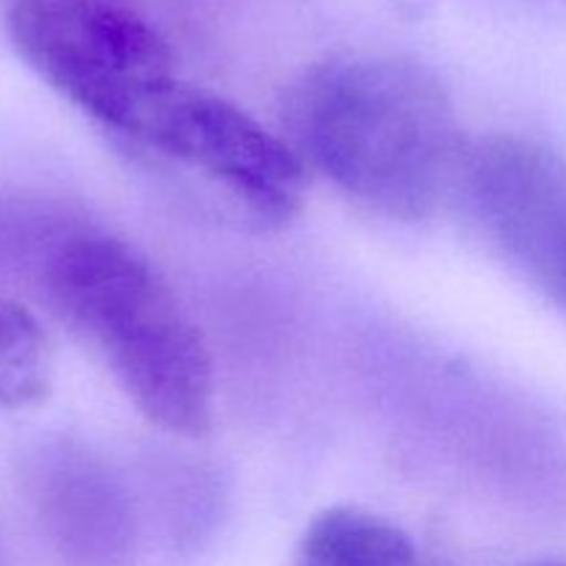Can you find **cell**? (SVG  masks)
Instances as JSON below:
<instances>
[{
    "instance_id": "5",
    "label": "cell",
    "mask_w": 566,
    "mask_h": 566,
    "mask_svg": "<svg viewBox=\"0 0 566 566\" xmlns=\"http://www.w3.org/2000/svg\"><path fill=\"white\" fill-rule=\"evenodd\" d=\"M133 142L197 171L263 224H287L304 205L307 166L287 138L208 88L171 81Z\"/></svg>"
},
{
    "instance_id": "6",
    "label": "cell",
    "mask_w": 566,
    "mask_h": 566,
    "mask_svg": "<svg viewBox=\"0 0 566 566\" xmlns=\"http://www.w3.org/2000/svg\"><path fill=\"white\" fill-rule=\"evenodd\" d=\"M44 539L66 566H127L136 525L125 490L103 459L59 442L39 448L22 475Z\"/></svg>"
},
{
    "instance_id": "9",
    "label": "cell",
    "mask_w": 566,
    "mask_h": 566,
    "mask_svg": "<svg viewBox=\"0 0 566 566\" xmlns=\"http://www.w3.org/2000/svg\"><path fill=\"white\" fill-rule=\"evenodd\" d=\"M525 566H566L564 558H547V562H531Z\"/></svg>"
},
{
    "instance_id": "2",
    "label": "cell",
    "mask_w": 566,
    "mask_h": 566,
    "mask_svg": "<svg viewBox=\"0 0 566 566\" xmlns=\"http://www.w3.org/2000/svg\"><path fill=\"white\" fill-rule=\"evenodd\" d=\"M44 287L59 318L105 365L144 420L166 434H208V346L147 258L119 238L75 235L50 254Z\"/></svg>"
},
{
    "instance_id": "7",
    "label": "cell",
    "mask_w": 566,
    "mask_h": 566,
    "mask_svg": "<svg viewBox=\"0 0 566 566\" xmlns=\"http://www.w3.org/2000/svg\"><path fill=\"white\" fill-rule=\"evenodd\" d=\"M296 566H418V547L381 514L335 506L310 520Z\"/></svg>"
},
{
    "instance_id": "8",
    "label": "cell",
    "mask_w": 566,
    "mask_h": 566,
    "mask_svg": "<svg viewBox=\"0 0 566 566\" xmlns=\"http://www.w3.org/2000/svg\"><path fill=\"white\" fill-rule=\"evenodd\" d=\"M53 348L25 304L0 296V409L22 412L50 396Z\"/></svg>"
},
{
    "instance_id": "4",
    "label": "cell",
    "mask_w": 566,
    "mask_h": 566,
    "mask_svg": "<svg viewBox=\"0 0 566 566\" xmlns=\"http://www.w3.org/2000/svg\"><path fill=\"white\" fill-rule=\"evenodd\" d=\"M451 199L492 252L566 318V160L542 142L495 133L464 144Z\"/></svg>"
},
{
    "instance_id": "3",
    "label": "cell",
    "mask_w": 566,
    "mask_h": 566,
    "mask_svg": "<svg viewBox=\"0 0 566 566\" xmlns=\"http://www.w3.org/2000/svg\"><path fill=\"white\" fill-rule=\"evenodd\" d=\"M9 36L50 88L127 138L177 81L166 39L111 0H14Z\"/></svg>"
},
{
    "instance_id": "10",
    "label": "cell",
    "mask_w": 566,
    "mask_h": 566,
    "mask_svg": "<svg viewBox=\"0 0 566 566\" xmlns=\"http://www.w3.org/2000/svg\"><path fill=\"white\" fill-rule=\"evenodd\" d=\"M0 566H6V556H3V551H0Z\"/></svg>"
},
{
    "instance_id": "1",
    "label": "cell",
    "mask_w": 566,
    "mask_h": 566,
    "mask_svg": "<svg viewBox=\"0 0 566 566\" xmlns=\"http://www.w3.org/2000/svg\"><path fill=\"white\" fill-rule=\"evenodd\" d=\"M287 144L370 213L418 221L451 199L464 138L440 77L403 55H337L285 97Z\"/></svg>"
}]
</instances>
